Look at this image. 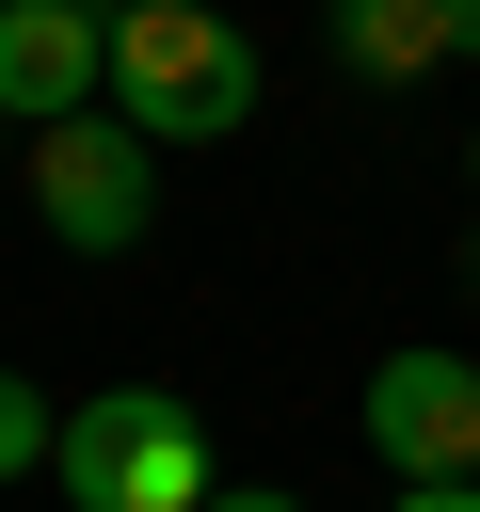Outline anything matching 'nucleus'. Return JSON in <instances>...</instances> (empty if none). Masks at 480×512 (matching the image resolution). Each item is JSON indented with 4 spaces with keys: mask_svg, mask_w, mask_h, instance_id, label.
Instances as JSON below:
<instances>
[{
    "mask_svg": "<svg viewBox=\"0 0 480 512\" xmlns=\"http://www.w3.org/2000/svg\"><path fill=\"white\" fill-rule=\"evenodd\" d=\"M256 96H272V64L224 0H128L112 16V112L144 144H240Z\"/></svg>",
    "mask_w": 480,
    "mask_h": 512,
    "instance_id": "1",
    "label": "nucleus"
},
{
    "mask_svg": "<svg viewBox=\"0 0 480 512\" xmlns=\"http://www.w3.org/2000/svg\"><path fill=\"white\" fill-rule=\"evenodd\" d=\"M48 464H64L80 512H208V480H224V464H208V416H192L176 384H96Z\"/></svg>",
    "mask_w": 480,
    "mask_h": 512,
    "instance_id": "2",
    "label": "nucleus"
},
{
    "mask_svg": "<svg viewBox=\"0 0 480 512\" xmlns=\"http://www.w3.org/2000/svg\"><path fill=\"white\" fill-rule=\"evenodd\" d=\"M32 224L64 240V256H128L144 224H160V144L96 96V112H64V128H32Z\"/></svg>",
    "mask_w": 480,
    "mask_h": 512,
    "instance_id": "3",
    "label": "nucleus"
},
{
    "mask_svg": "<svg viewBox=\"0 0 480 512\" xmlns=\"http://www.w3.org/2000/svg\"><path fill=\"white\" fill-rule=\"evenodd\" d=\"M352 416H368V448H384V480H480V368H464L448 336H416V352H384Z\"/></svg>",
    "mask_w": 480,
    "mask_h": 512,
    "instance_id": "4",
    "label": "nucleus"
},
{
    "mask_svg": "<svg viewBox=\"0 0 480 512\" xmlns=\"http://www.w3.org/2000/svg\"><path fill=\"white\" fill-rule=\"evenodd\" d=\"M112 16L128 0H0V128H64L112 96Z\"/></svg>",
    "mask_w": 480,
    "mask_h": 512,
    "instance_id": "5",
    "label": "nucleus"
},
{
    "mask_svg": "<svg viewBox=\"0 0 480 512\" xmlns=\"http://www.w3.org/2000/svg\"><path fill=\"white\" fill-rule=\"evenodd\" d=\"M320 16H336V64H352V80L448 64V0H320Z\"/></svg>",
    "mask_w": 480,
    "mask_h": 512,
    "instance_id": "6",
    "label": "nucleus"
},
{
    "mask_svg": "<svg viewBox=\"0 0 480 512\" xmlns=\"http://www.w3.org/2000/svg\"><path fill=\"white\" fill-rule=\"evenodd\" d=\"M48 448H64V400L32 368H0V480H48Z\"/></svg>",
    "mask_w": 480,
    "mask_h": 512,
    "instance_id": "7",
    "label": "nucleus"
},
{
    "mask_svg": "<svg viewBox=\"0 0 480 512\" xmlns=\"http://www.w3.org/2000/svg\"><path fill=\"white\" fill-rule=\"evenodd\" d=\"M384 512H480V480H400Z\"/></svg>",
    "mask_w": 480,
    "mask_h": 512,
    "instance_id": "8",
    "label": "nucleus"
},
{
    "mask_svg": "<svg viewBox=\"0 0 480 512\" xmlns=\"http://www.w3.org/2000/svg\"><path fill=\"white\" fill-rule=\"evenodd\" d=\"M208 512H304V496H272V480H208Z\"/></svg>",
    "mask_w": 480,
    "mask_h": 512,
    "instance_id": "9",
    "label": "nucleus"
},
{
    "mask_svg": "<svg viewBox=\"0 0 480 512\" xmlns=\"http://www.w3.org/2000/svg\"><path fill=\"white\" fill-rule=\"evenodd\" d=\"M448 48H464V64H480V0H448Z\"/></svg>",
    "mask_w": 480,
    "mask_h": 512,
    "instance_id": "10",
    "label": "nucleus"
},
{
    "mask_svg": "<svg viewBox=\"0 0 480 512\" xmlns=\"http://www.w3.org/2000/svg\"><path fill=\"white\" fill-rule=\"evenodd\" d=\"M464 224H480V128H464Z\"/></svg>",
    "mask_w": 480,
    "mask_h": 512,
    "instance_id": "11",
    "label": "nucleus"
},
{
    "mask_svg": "<svg viewBox=\"0 0 480 512\" xmlns=\"http://www.w3.org/2000/svg\"><path fill=\"white\" fill-rule=\"evenodd\" d=\"M464 288H480V224H464Z\"/></svg>",
    "mask_w": 480,
    "mask_h": 512,
    "instance_id": "12",
    "label": "nucleus"
}]
</instances>
